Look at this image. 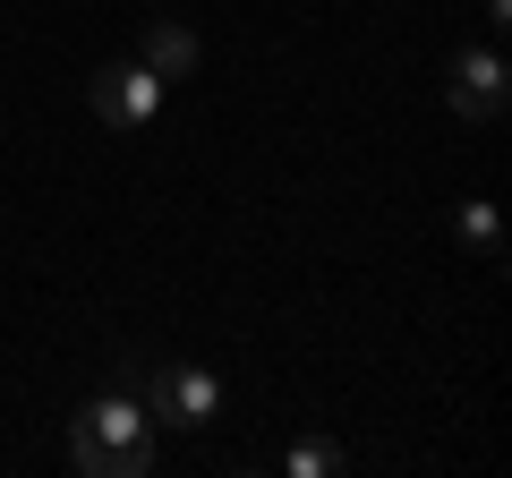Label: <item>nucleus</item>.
Here are the masks:
<instances>
[{
    "label": "nucleus",
    "instance_id": "6",
    "mask_svg": "<svg viewBox=\"0 0 512 478\" xmlns=\"http://www.w3.org/2000/svg\"><path fill=\"white\" fill-rule=\"evenodd\" d=\"M282 470H291V478H333V470H342V453H333L325 436H299L291 453H282Z\"/></svg>",
    "mask_w": 512,
    "mask_h": 478
},
{
    "label": "nucleus",
    "instance_id": "4",
    "mask_svg": "<svg viewBox=\"0 0 512 478\" xmlns=\"http://www.w3.org/2000/svg\"><path fill=\"white\" fill-rule=\"evenodd\" d=\"M504 52L495 43H470V52H453V77H444V103L461 111V120H495L504 111Z\"/></svg>",
    "mask_w": 512,
    "mask_h": 478
},
{
    "label": "nucleus",
    "instance_id": "3",
    "mask_svg": "<svg viewBox=\"0 0 512 478\" xmlns=\"http://www.w3.org/2000/svg\"><path fill=\"white\" fill-rule=\"evenodd\" d=\"M146 419L154 427H214L222 419L214 368H163V376H146Z\"/></svg>",
    "mask_w": 512,
    "mask_h": 478
},
{
    "label": "nucleus",
    "instance_id": "1",
    "mask_svg": "<svg viewBox=\"0 0 512 478\" xmlns=\"http://www.w3.org/2000/svg\"><path fill=\"white\" fill-rule=\"evenodd\" d=\"M69 461L86 478H146L154 470V419L137 393H103V402H86L69 419Z\"/></svg>",
    "mask_w": 512,
    "mask_h": 478
},
{
    "label": "nucleus",
    "instance_id": "2",
    "mask_svg": "<svg viewBox=\"0 0 512 478\" xmlns=\"http://www.w3.org/2000/svg\"><path fill=\"white\" fill-rule=\"evenodd\" d=\"M86 103H94V120H111V129H154L163 77H154L146 60H103V69L86 77Z\"/></svg>",
    "mask_w": 512,
    "mask_h": 478
},
{
    "label": "nucleus",
    "instance_id": "5",
    "mask_svg": "<svg viewBox=\"0 0 512 478\" xmlns=\"http://www.w3.org/2000/svg\"><path fill=\"white\" fill-rule=\"evenodd\" d=\"M146 69L163 77V86H171V77H188V69H197V35L171 26V18H154V26H146Z\"/></svg>",
    "mask_w": 512,
    "mask_h": 478
},
{
    "label": "nucleus",
    "instance_id": "7",
    "mask_svg": "<svg viewBox=\"0 0 512 478\" xmlns=\"http://www.w3.org/2000/svg\"><path fill=\"white\" fill-rule=\"evenodd\" d=\"M453 231L470 239L478 257H495V205H487V197H470V205H461V214H453Z\"/></svg>",
    "mask_w": 512,
    "mask_h": 478
}]
</instances>
